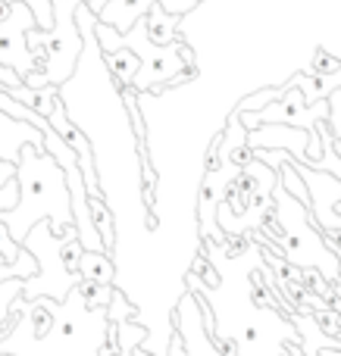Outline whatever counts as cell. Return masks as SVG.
I'll return each instance as SVG.
<instances>
[{"label": "cell", "mask_w": 341, "mask_h": 356, "mask_svg": "<svg viewBox=\"0 0 341 356\" xmlns=\"http://www.w3.org/2000/svg\"><path fill=\"white\" fill-rule=\"evenodd\" d=\"M19 200L13 209L0 213V222L10 228L13 241H22L25 232L38 219H50V232L60 238L66 225H72V207H69V184L63 166L44 147L25 144L16 160Z\"/></svg>", "instance_id": "1"}, {"label": "cell", "mask_w": 341, "mask_h": 356, "mask_svg": "<svg viewBox=\"0 0 341 356\" xmlns=\"http://www.w3.org/2000/svg\"><path fill=\"white\" fill-rule=\"evenodd\" d=\"M29 247L31 257L38 259V278H22V297L25 300H38V297H50V300H66V294L81 282L79 272H69L60 259V238L50 232V222L38 219L35 225L25 232L19 241Z\"/></svg>", "instance_id": "2"}, {"label": "cell", "mask_w": 341, "mask_h": 356, "mask_svg": "<svg viewBox=\"0 0 341 356\" xmlns=\"http://www.w3.org/2000/svg\"><path fill=\"white\" fill-rule=\"evenodd\" d=\"M35 25V16L25 3L13 0V10L6 19H0V66H10L19 79L35 72V56L25 44V31Z\"/></svg>", "instance_id": "3"}, {"label": "cell", "mask_w": 341, "mask_h": 356, "mask_svg": "<svg viewBox=\"0 0 341 356\" xmlns=\"http://www.w3.org/2000/svg\"><path fill=\"white\" fill-rule=\"evenodd\" d=\"M329 116V100H313L307 104L304 91L294 85H282V97L257 110V119L263 122H282V125H298V129L313 131L319 119Z\"/></svg>", "instance_id": "4"}, {"label": "cell", "mask_w": 341, "mask_h": 356, "mask_svg": "<svg viewBox=\"0 0 341 356\" xmlns=\"http://www.w3.org/2000/svg\"><path fill=\"white\" fill-rule=\"evenodd\" d=\"M25 144L44 147L41 129H35V125L25 122V119H16V116H10V113L0 110V160L16 163L19 150H22Z\"/></svg>", "instance_id": "5"}, {"label": "cell", "mask_w": 341, "mask_h": 356, "mask_svg": "<svg viewBox=\"0 0 341 356\" xmlns=\"http://www.w3.org/2000/svg\"><path fill=\"white\" fill-rule=\"evenodd\" d=\"M285 85H294V88H301L304 91V97H307V104H313V100H326L335 88H341V69L338 72H298L292 81H285Z\"/></svg>", "instance_id": "6"}, {"label": "cell", "mask_w": 341, "mask_h": 356, "mask_svg": "<svg viewBox=\"0 0 341 356\" xmlns=\"http://www.w3.org/2000/svg\"><path fill=\"white\" fill-rule=\"evenodd\" d=\"M144 29H148V38L154 44H169L175 41V29H179V13L163 10L160 3L148 6V16H144Z\"/></svg>", "instance_id": "7"}, {"label": "cell", "mask_w": 341, "mask_h": 356, "mask_svg": "<svg viewBox=\"0 0 341 356\" xmlns=\"http://www.w3.org/2000/svg\"><path fill=\"white\" fill-rule=\"evenodd\" d=\"M75 272L85 282H100V284H113V278H116V266H113L110 253H104V250H81L79 269Z\"/></svg>", "instance_id": "8"}, {"label": "cell", "mask_w": 341, "mask_h": 356, "mask_svg": "<svg viewBox=\"0 0 341 356\" xmlns=\"http://www.w3.org/2000/svg\"><path fill=\"white\" fill-rule=\"evenodd\" d=\"M104 60H106V69H110L113 81H116L119 88H132V81H135V75H138V66H141L135 50L116 47V50H110V54H104Z\"/></svg>", "instance_id": "9"}, {"label": "cell", "mask_w": 341, "mask_h": 356, "mask_svg": "<svg viewBox=\"0 0 341 356\" xmlns=\"http://www.w3.org/2000/svg\"><path fill=\"white\" fill-rule=\"evenodd\" d=\"M88 207H91V222H94V228H97L100 241H104V250L113 257V247H116V232H113L110 203H106L104 194H94V197H88Z\"/></svg>", "instance_id": "10"}, {"label": "cell", "mask_w": 341, "mask_h": 356, "mask_svg": "<svg viewBox=\"0 0 341 356\" xmlns=\"http://www.w3.org/2000/svg\"><path fill=\"white\" fill-rule=\"evenodd\" d=\"M75 288H79V297H81V303H85L88 309H104L106 303H110V297H113V284H100V282H85V278H81L79 284H75Z\"/></svg>", "instance_id": "11"}, {"label": "cell", "mask_w": 341, "mask_h": 356, "mask_svg": "<svg viewBox=\"0 0 341 356\" xmlns=\"http://www.w3.org/2000/svg\"><path fill=\"white\" fill-rule=\"evenodd\" d=\"M100 313H104V319H106V322H125V319H135L138 309L132 307V303L125 300V297L119 294V291H113L110 303H106V307L100 309Z\"/></svg>", "instance_id": "12"}, {"label": "cell", "mask_w": 341, "mask_h": 356, "mask_svg": "<svg viewBox=\"0 0 341 356\" xmlns=\"http://www.w3.org/2000/svg\"><path fill=\"white\" fill-rule=\"evenodd\" d=\"M138 94V91H135ZM132 94V88H122V104L125 110H129V119L132 125H135V138H138V147H144V138H148V131H144V122H141V106H138V97Z\"/></svg>", "instance_id": "13"}, {"label": "cell", "mask_w": 341, "mask_h": 356, "mask_svg": "<svg viewBox=\"0 0 341 356\" xmlns=\"http://www.w3.org/2000/svg\"><path fill=\"white\" fill-rule=\"evenodd\" d=\"M279 97H282V88H263V91H257V94H248V97H244L235 110L238 113H241V110H254L257 113V110H263L267 104H273V100H279Z\"/></svg>", "instance_id": "14"}, {"label": "cell", "mask_w": 341, "mask_h": 356, "mask_svg": "<svg viewBox=\"0 0 341 356\" xmlns=\"http://www.w3.org/2000/svg\"><path fill=\"white\" fill-rule=\"evenodd\" d=\"M138 156H141V172H144V200H148V207L154 209L157 203V172H154V163L148 160V150L138 147Z\"/></svg>", "instance_id": "15"}, {"label": "cell", "mask_w": 341, "mask_h": 356, "mask_svg": "<svg viewBox=\"0 0 341 356\" xmlns=\"http://www.w3.org/2000/svg\"><path fill=\"white\" fill-rule=\"evenodd\" d=\"M19 294H22V278H3V282H0V319H6L13 300H16Z\"/></svg>", "instance_id": "16"}, {"label": "cell", "mask_w": 341, "mask_h": 356, "mask_svg": "<svg viewBox=\"0 0 341 356\" xmlns=\"http://www.w3.org/2000/svg\"><path fill=\"white\" fill-rule=\"evenodd\" d=\"M10 3H13V0H10ZM19 3H25L31 10L38 29H50V25H54V10H50V0H19Z\"/></svg>", "instance_id": "17"}, {"label": "cell", "mask_w": 341, "mask_h": 356, "mask_svg": "<svg viewBox=\"0 0 341 356\" xmlns=\"http://www.w3.org/2000/svg\"><path fill=\"white\" fill-rule=\"evenodd\" d=\"M338 69H341V60H338V56H332L326 47H319L317 54H313V63L307 66V72H323V75H326V72H338Z\"/></svg>", "instance_id": "18"}, {"label": "cell", "mask_w": 341, "mask_h": 356, "mask_svg": "<svg viewBox=\"0 0 341 356\" xmlns=\"http://www.w3.org/2000/svg\"><path fill=\"white\" fill-rule=\"evenodd\" d=\"M326 100H329V116H326V122H329L332 135L341 138V88H335Z\"/></svg>", "instance_id": "19"}, {"label": "cell", "mask_w": 341, "mask_h": 356, "mask_svg": "<svg viewBox=\"0 0 341 356\" xmlns=\"http://www.w3.org/2000/svg\"><path fill=\"white\" fill-rule=\"evenodd\" d=\"M19 200V181L16 178H10V181L0 188V213H6V209H13Z\"/></svg>", "instance_id": "20"}, {"label": "cell", "mask_w": 341, "mask_h": 356, "mask_svg": "<svg viewBox=\"0 0 341 356\" xmlns=\"http://www.w3.org/2000/svg\"><path fill=\"white\" fill-rule=\"evenodd\" d=\"M317 316H319V322L326 325V332H329V334H341V328H338V322H335V309L319 307V309H317Z\"/></svg>", "instance_id": "21"}, {"label": "cell", "mask_w": 341, "mask_h": 356, "mask_svg": "<svg viewBox=\"0 0 341 356\" xmlns=\"http://www.w3.org/2000/svg\"><path fill=\"white\" fill-rule=\"evenodd\" d=\"M10 178H16V163L10 160H0V188H3Z\"/></svg>", "instance_id": "22"}, {"label": "cell", "mask_w": 341, "mask_h": 356, "mask_svg": "<svg viewBox=\"0 0 341 356\" xmlns=\"http://www.w3.org/2000/svg\"><path fill=\"white\" fill-rule=\"evenodd\" d=\"M169 356H185V344L179 334H173V341H169Z\"/></svg>", "instance_id": "23"}]
</instances>
